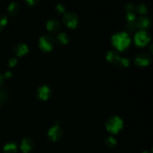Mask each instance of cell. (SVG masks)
Wrapping results in <instances>:
<instances>
[{"mask_svg":"<svg viewBox=\"0 0 153 153\" xmlns=\"http://www.w3.org/2000/svg\"><path fill=\"white\" fill-rule=\"evenodd\" d=\"M63 22L68 28L74 29L77 27L79 23V18L77 15L73 12H67L64 14Z\"/></svg>","mask_w":153,"mask_h":153,"instance_id":"cell-5","label":"cell"},{"mask_svg":"<svg viewBox=\"0 0 153 153\" xmlns=\"http://www.w3.org/2000/svg\"><path fill=\"white\" fill-rule=\"evenodd\" d=\"M19 8H20L19 4L16 1H13L9 4L8 7H7V12L11 16H14V15L17 14L18 12L19 11Z\"/></svg>","mask_w":153,"mask_h":153,"instance_id":"cell-14","label":"cell"},{"mask_svg":"<svg viewBox=\"0 0 153 153\" xmlns=\"http://www.w3.org/2000/svg\"><path fill=\"white\" fill-rule=\"evenodd\" d=\"M3 149L4 153H16L17 152V146L13 142H9L4 145Z\"/></svg>","mask_w":153,"mask_h":153,"instance_id":"cell-15","label":"cell"},{"mask_svg":"<svg viewBox=\"0 0 153 153\" xmlns=\"http://www.w3.org/2000/svg\"><path fill=\"white\" fill-rule=\"evenodd\" d=\"M28 46L25 43H19L14 47V52L18 57L24 56L28 53Z\"/></svg>","mask_w":153,"mask_h":153,"instance_id":"cell-13","label":"cell"},{"mask_svg":"<svg viewBox=\"0 0 153 153\" xmlns=\"http://www.w3.org/2000/svg\"><path fill=\"white\" fill-rule=\"evenodd\" d=\"M34 148L33 141L28 137H24L21 142L20 149L23 153H29Z\"/></svg>","mask_w":153,"mask_h":153,"instance_id":"cell-9","label":"cell"},{"mask_svg":"<svg viewBox=\"0 0 153 153\" xmlns=\"http://www.w3.org/2000/svg\"><path fill=\"white\" fill-rule=\"evenodd\" d=\"M134 62L139 67H147L152 62V56L149 53L143 52L136 57Z\"/></svg>","mask_w":153,"mask_h":153,"instance_id":"cell-7","label":"cell"},{"mask_svg":"<svg viewBox=\"0 0 153 153\" xmlns=\"http://www.w3.org/2000/svg\"><path fill=\"white\" fill-rule=\"evenodd\" d=\"M16 64H17V60H16V58H10L8 61V65L9 67H15V66L16 65Z\"/></svg>","mask_w":153,"mask_h":153,"instance_id":"cell-23","label":"cell"},{"mask_svg":"<svg viewBox=\"0 0 153 153\" xmlns=\"http://www.w3.org/2000/svg\"><path fill=\"white\" fill-rule=\"evenodd\" d=\"M3 82H4V77L0 74V87L3 85Z\"/></svg>","mask_w":153,"mask_h":153,"instance_id":"cell-27","label":"cell"},{"mask_svg":"<svg viewBox=\"0 0 153 153\" xmlns=\"http://www.w3.org/2000/svg\"><path fill=\"white\" fill-rule=\"evenodd\" d=\"M151 153H153V148H152V152H151Z\"/></svg>","mask_w":153,"mask_h":153,"instance_id":"cell-30","label":"cell"},{"mask_svg":"<svg viewBox=\"0 0 153 153\" xmlns=\"http://www.w3.org/2000/svg\"><path fill=\"white\" fill-rule=\"evenodd\" d=\"M7 24V18L4 14L0 13V31H2Z\"/></svg>","mask_w":153,"mask_h":153,"instance_id":"cell-17","label":"cell"},{"mask_svg":"<svg viewBox=\"0 0 153 153\" xmlns=\"http://www.w3.org/2000/svg\"><path fill=\"white\" fill-rule=\"evenodd\" d=\"M126 11L128 12H133V10H134V5H133L132 4H128L126 5Z\"/></svg>","mask_w":153,"mask_h":153,"instance_id":"cell-25","label":"cell"},{"mask_svg":"<svg viewBox=\"0 0 153 153\" xmlns=\"http://www.w3.org/2000/svg\"><path fill=\"white\" fill-rule=\"evenodd\" d=\"M12 76V73L10 71H7L4 75V78H7V79H9Z\"/></svg>","mask_w":153,"mask_h":153,"instance_id":"cell-26","label":"cell"},{"mask_svg":"<svg viewBox=\"0 0 153 153\" xmlns=\"http://www.w3.org/2000/svg\"><path fill=\"white\" fill-rule=\"evenodd\" d=\"M48 138L52 142H57L60 140L62 137L63 131L62 128L58 126V124H55L53 126L49 128V131L47 133Z\"/></svg>","mask_w":153,"mask_h":153,"instance_id":"cell-6","label":"cell"},{"mask_svg":"<svg viewBox=\"0 0 153 153\" xmlns=\"http://www.w3.org/2000/svg\"><path fill=\"white\" fill-rule=\"evenodd\" d=\"M119 64L123 67H128V66L130 65V61L128 58H121L120 61L119 62Z\"/></svg>","mask_w":153,"mask_h":153,"instance_id":"cell-22","label":"cell"},{"mask_svg":"<svg viewBox=\"0 0 153 153\" xmlns=\"http://www.w3.org/2000/svg\"><path fill=\"white\" fill-rule=\"evenodd\" d=\"M111 43L118 51H125L131 44V37L126 32H118L111 37Z\"/></svg>","mask_w":153,"mask_h":153,"instance_id":"cell-1","label":"cell"},{"mask_svg":"<svg viewBox=\"0 0 153 153\" xmlns=\"http://www.w3.org/2000/svg\"><path fill=\"white\" fill-rule=\"evenodd\" d=\"M142 153H149V152H148L147 151H143V152H142Z\"/></svg>","mask_w":153,"mask_h":153,"instance_id":"cell-29","label":"cell"},{"mask_svg":"<svg viewBox=\"0 0 153 153\" xmlns=\"http://www.w3.org/2000/svg\"><path fill=\"white\" fill-rule=\"evenodd\" d=\"M150 25L149 19L144 16H140L138 19H135V26L140 29V31H145L147 29Z\"/></svg>","mask_w":153,"mask_h":153,"instance_id":"cell-10","label":"cell"},{"mask_svg":"<svg viewBox=\"0 0 153 153\" xmlns=\"http://www.w3.org/2000/svg\"><path fill=\"white\" fill-rule=\"evenodd\" d=\"M105 143L108 147L114 148L117 144V140L113 137H108L105 140Z\"/></svg>","mask_w":153,"mask_h":153,"instance_id":"cell-18","label":"cell"},{"mask_svg":"<svg viewBox=\"0 0 153 153\" xmlns=\"http://www.w3.org/2000/svg\"><path fill=\"white\" fill-rule=\"evenodd\" d=\"M149 50V52H150L151 55H153V43H152V44L150 45Z\"/></svg>","mask_w":153,"mask_h":153,"instance_id":"cell-28","label":"cell"},{"mask_svg":"<svg viewBox=\"0 0 153 153\" xmlns=\"http://www.w3.org/2000/svg\"><path fill=\"white\" fill-rule=\"evenodd\" d=\"M39 47L43 52H49L52 51L55 46V40L50 35H43L39 39Z\"/></svg>","mask_w":153,"mask_h":153,"instance_id":"cell-3","label":"cell"},{"mask_svg":"<svg viewBox=\"0 0 153 153\" xmlns=\"http://www.w3.org/2000/svg\"><path fill=\"white\" fill-rule=\"evenodd\" d=\"M25 1L28 5L34 6V5H36V4L39 2L40 0H25Z\"/></svg>","mask_w":153,"mask_h":153,"instance_id":"cell-24","label":"cell"},{"mask_svg":"<svg viewBox=\"0 0 153 153\" xmlns=\"http://www.w3.org/2000/svg\"><path fill=\"white\" fill-rule=\"evenodd\" d=\"M106 59L112 64H119L120 61L121 59V56L117 51L110 50L106 54Z\"/></svg>","mask_w":153,"mask_h":153,"instance_id":"cell-11","label":"cell"},{"mask_svg":"<svg viewBox=\"0 0 153 153\" xmlns=\"http://www.w3.org/2000/svg\"><path fill=\"white\" fill-rule=\"evenodd\" d=\"M126 19L128 22L130 23H132L135 21L136 19V16L133 12H128L126 14Z\"/></svg>","mask_w":153,"mask_h":153,"instance_id":"cell-20","label":"cell"},{"mask_svg":"<svg viewBox=\"0 0 153 153\" xmlns=\"http://www.w3.org/2000/svg\"><path fill=\"white\" fill-rule=\"evenodd\" d=\"M60 28H61L60 22L56 19H50L46 23V29L52 34L58 32Z\"/></svg>","mask_w":153,"mask_h":153,"instance_id":"cell-12","label":"cell"},{"mask_svg":"<svg viewBox=\"0 0 153 153\" xmlns=\"http://www.w3.org/2000/svg\"><path fill=\"white\" fill-rule=\"evenodd\" d=\"M55 10H56L57 13H60V14H62V13H65V7H64L63 4H58L55 7Z\"/></svg>","mask_w":153,"mask_h":153,"instance_id":"cell-21","label":"cell"},{"mask_svg":"<svg viewBox=\"0 0 153 153\" xmlns=\"http://www.w3.org/2000/svg\"><path fill=\"white\" fill-rule=\"evenodd\" d=\"M105 126L109 132L117 134L123 128V121L117 116L111 117L107 120Z\"/></svg>","mask_w":153,"mask_h":153,"instance_id":"cell-2","label":"cell"},{"mask_svg":"<svg viewBox=\"0 0 153 153\" xmlns=\"http://www.w3.org/2000/svg\"><path fill=\"white\" fill-rule=\"evenodd\" d=\"M50 88L47 85H43L39 88L37 91V97L42 101H46L51 97Z\"/></svg>","mask_w":153,"mask_h":153,"instance_id":"cell-8","label":"cell"},{"mask_svg":"<svg viewBox=\"0 0 153 153\" xmlns=\"http://www.w3.org/2000/svg\"><path fill=\"white\" fill-rule=\"evenodd\" d=\"M134 43L139 47H143L150 42L151 37L146 31H139L134 35Z\"/></svg>","mask_w":153,"mask_h":153,"instance_id":"cell-4","label":"cell"},{"mask_svg":"<svg viewBox=\"0 0 153 153\" xmlns=\"http://www.w3.org/2000/svg\"><path fill=\"white\" fill-rule=\"evenodd\" d=\"M56 41L60 45H66L69 42V37L65 33H60L57 35Z\"/></svg>","mask_w":153,"mask_h":153,"instance_id":"cell-16","label":"cell"},{"mask_svg":"<svg viewBox=\"0 0 153 153\" xmlns=\"http://www.w3.org/2000/svg\"><path fill=\"white\" fill-rule=\"evenodd\" d=\"M136 10L140 14H146L147 13V7L144 4H138L136 7Z\"/></svg>","mask_w":153,"mask_h":153,"instance_id":"cell-19","label":"cell"}]
</instances>
